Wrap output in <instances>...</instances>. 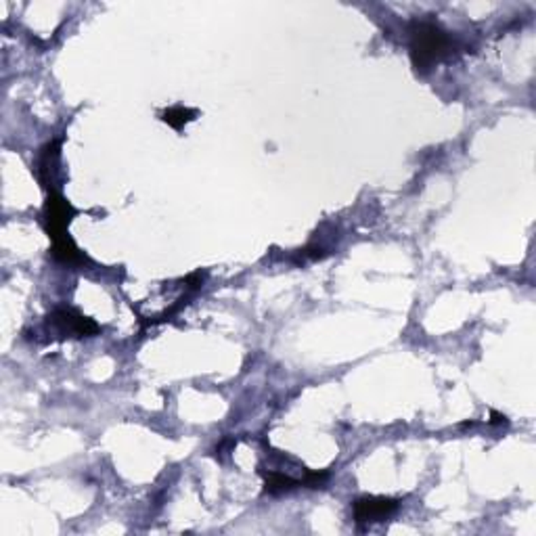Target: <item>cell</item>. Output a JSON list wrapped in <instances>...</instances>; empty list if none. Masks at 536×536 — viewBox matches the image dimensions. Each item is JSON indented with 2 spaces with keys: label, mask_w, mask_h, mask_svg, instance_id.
Returning <instances> with one entry per match:
<instances>
[{
  "label": "cell",
  "mask_w": 536,
  "mask_h": 536,
  "mask_svg": "<svg viewBox=\"0 0 536 536\" xmlns=\"http://www.w3.org/2000/svg\"><path fill=\"white\" fill-rule=\"evenodd\" d=\"M411 61L419 74H428L438 63L448 59L454 50V43L440 26L431 21L411 23Z\"/></svg>",
  "instance_id": "6da1fadb"
},
{
  "label": "cell",
  "mask_w": 536,
  "mask_h": 536,
  "mask_svg": "<svg viewBox=\"0 0 536 536\" xmlns=\"http://www.w3.org/2000/svg\"><path fill=\"white\" fill-rule=\"evenodd\" d=\"M76 214H78L76 207L69 204L61 193L57 191L49 193V199H46L44 204V227L50 241H53V245L72 239L69 237L67 229H69V222L74 221V216Z\"/></svg>",
  "instance_id": "7a4b0ae2"
},
{
  "label": "cell",
  "mask_w": 536,
  "mask_h": 536,
  "mask_svg": "<svg viewBox=\"0 0 536 536\" xmlns=\"http://www.w3.org/2000/svg\"><path fill=\"white\" fill-rule=\"evenodd\" d=\"M49 322L55 327L59 338H90L99 333V325L95 321L72 308L55 310L49 316Z\"/></svg>",
  "instance_id": "3957f363"
},
{
  "label": "cell",
  "mask_w": 536,
  "mask_h": 536,
  "mask_svg": "<svg viewBox=\"0 0 536 536\" xmlns=\"http://www.w3.org/2000/svg\"><path fill=\"white\" fill-rule=\"evenodd\" d=\"M399 501L390 497H361L354 501V520L359 524L382 522L399 509Z\"/></svg>",
  "instance_id": "277c9868"
},
{
  "label": "cell",
  "mask_w": 536,
  "mask_h": 536,
  "mask_svg": "<svg viewBox=\"0 0 536 536\" xmlns=\"http://www.w3.org/2000/svg\"><path fill=\"white\" fill-rule=\"evenodd\" d=\"M262 476L267 482V493L270 494H281L304 486V480H296V478L281 474V471H262Z\"/></svg>",
  "instance_id": "5b68a950"
},
{
  "label": "cell",
  "mask_w": 536,
  "mask_h": 536,
  "mask_svg": "<svg viewBox=\"0 0 536 536\" xmlns=\"http://www.w3.org/2000/svg\"><path fill=\"white\" fill-rule=\"evenodd\" d=\"M195 115H198V112H195V109L178 105V107H170V109H166V112H161L159 118L164 120V122L168 124V126H172V128H175V130H181L184 124L193 122Z\"/></svg>",
  "instance_id": "8992f818"
},
{
  "label": "cell",
  "mask_w": 536,
  "mask_h": 536,
  "mask_svg": "<svg viewBox=\"0 0 536 536\" xmlns=\"http://www.w3.org/2000/svg\"><path fill=\"white\" fill-rule=\"evenodd\" d=\"M491 417H493V422H491V423H507V417H505V415H501V413H497V411H493V413H491Z\"/></svg>",
  "instance_id": "52a82bcc"
}]
</instances>
